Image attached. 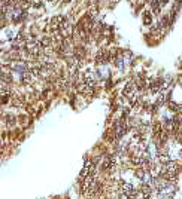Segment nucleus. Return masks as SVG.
<instances>
[{"label": "nucleus", "mask_w": 182, "mask_h": 199, "mask_svg": "<svg viewBox=\"0 0 182 199\" xmlns=\"http://www.w3.org/2000/svg\"><path fill=\"white\" fill-rule=\"evenodd\" d=\"M114 166H115V159L111 158V156L105 158L103 162H102V169H103V171H109V169H112Z\"/></svg>", "instance_id": "obj_1"}, {"label": "nucleus", "mask_w": 182, "mask_h": 199, "mask_svg": "<svg viewBox=\"0 0 182 199\" xmlns=\"http://www.w3.org/2000/svg\"><path fill=\"white\" fill-rule=\"evenodd\" d=\"M143 24H145V25L152 24V16H151V12H148V10L143 13Z\"/></svg>", "instance_id": "obj_2"}]
</instances>
